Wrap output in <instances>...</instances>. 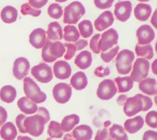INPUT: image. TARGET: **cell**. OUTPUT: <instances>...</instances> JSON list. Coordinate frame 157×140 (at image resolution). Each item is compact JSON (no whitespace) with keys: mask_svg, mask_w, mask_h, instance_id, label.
I'll return each instance as SVG.
<instances>
[{"mask_svg":"<svg viewBox=\"0 0 157 140\" xmlns=\"http://www.w3.org/2000/svg\"><path fill=\"white\" fill-rule=\"evenodd\" d=\"M123 106V112L125 115L132 117L142 111L149 110L153 106V102L150 97L139 93L132 97L128 98Z\"/></svg>","mask_w":157,"mask_h":140,"instance_id":"obj_1","label":"cell"},{"mask_svg":"<svg viewBox=\"0 0 157 140\" xmlns=\"http://www.w3.org/2000/svg\"><path fill=\"white\" fill-rule=\"evenodd\" d=\"M66 49L64 44L59 41L52 42L48 39L42 47V58L47 63H52L65 53Z\"/></svg>","mask_w":157,"mask_h":140,"instance_id":"obj_2","label":"cell"},{"mask_svg":"<svg viewBox=\"0 0 157 140\" xmlns=\"http://www.w3.org/2000/svg\"><path fill=\"white\" fill-rule=\"evenodd\" d=\"M23 91L28 99L35 103H41L47 99V95L41 91L38 85L29 77L23 79Z\"/></svg>","mask_w":157,"mask_h":140,"instance_id":"obj_3","label":"cell"},{"mask_svg":"<svg viewBox=\"0 0 157 140\" xmlns=\"http://www.w3.org/2000/svg\"><path fill=\"white\" fill-rule=\"evenodd\" d=\"M85 14V9L78 1H74L66 6L64 10L63 22L66 24H76Z\"/></svg>","mask_w":157,"mask_h":140,"instance_id":"obj_4","label":"cell"},{"mask_svg":"<svg viewBox=\"0 0 157 140\" xmlns=\"http://www.w3.org/2000/svg\"><path fill=\"white\" fill-rule=\"evenodd\" d=\"M45 122L44 118L39 114H35L29 117H26L24 120V127L29 134L37 137L41 135L45 128Z\"/></svg>","mask_w":157,"mask_h":140,"instance_id":"obj_5","label":"cell"},{"mask_svg":"<svg viewBox=\"0 0 157 140\" xmlns=\"http://www.w3.org/2000/svg\"><path fill=\"white\" fill-rule=\"evenodd\" d=\"M134 53L130 50L124 49L117 53L115 58V65L117 71L120 74H127L132 69Z\"/></svg>","mask_w":157,"mask_h":140,"instance_id":"obj_6","label":"cell"},{"mask_svg":"<svg viewBox=\"0 0 157 140\" xmlns=\"http://www.w3.org/2000/svg\"><path fill=\"white\" fill-rule=\"evenodd\" d=\"M150 63L144 58H138L135 61L130 77L134 82H140L148 74Z\"/></svg>","mask_w":157,"mask_h":140,"instance_id":"obj_7","label":"cell"},{"mask_svg":"<svg viewBox=\"0 0 157 140\" xmlns=\"http://www.w3.org/2000/svg\"><path fill=\"white\" fill-rule=\"evenodd\" d=\"M32 76L41 83H48L53 79V72L50 66L45 63H40L33 66L31 71Z\"/></svg>","mask_w":157,"mask_h":140,"instance_id":"obj_8","label":"cell"},{"mask_svg":"<svg viewBox=\"0 0 157 140\" xmlns=\"http://www.w3.org/2000/svg\"><path fill=\"white\" fill-rule=\"evenodd\" d=\"M117 92L115 83L111 79H105L98 85L96 95L102 100H109L112 98Z\"/></svg>","mask_w":157,"mask_h":140,"instance_id":"obj_9","label":"cell"},{"mask_svg":"<svg viewBox=\"0 0 157 140\" xmlns=\"http://www.w3.org/2000/svg\"><path fill=\"white\" fill-rule=\"evenodd\" d=\"M101 36L99 40V47L102 52H106L118 43V34L113 28L108 29Z\"/></svg>","mask_w":157,"mask_h":140,"instance_id":"obj_10","label":"cell"},{"mask_svg":"<svg viewBox=\"0 0 157 140\" xmlns=\"http://www.w3.org/2000/svg\"><path fill=\"white\" fill-rule=\"evenodd\" d=\"M53 96L55 101L59 104H64L69 101L72 95V88L64 82L56 84L53 88Z\"/></svg>","mask_w":157,"mask_h":140,"instance_id":"obj_11","label":"cell"},{"mask_svg":"<svg viewBox=\"0 0 157 140\" xmlns=\"http://www.w3.org/2000/svg\"><path fill=\"white\" fill-rule=\"evenodd\" d=\"M132 9V4L130 1H120L115 5L114 15L117 20L122 22H125L131 17Z\"/></svg>","mask_w":157,"mask_h":140,"instance_id":"obj_12","label":"cell"},{"mask_svg":"<svg viewBox=\"0 0 157 140\" xmlns=\"http://www.w3.org/2000/svg\"><path fill=\"white\" fill-rule=\"evenodd\" d=\"M29 69L30 64L26 58H18L13 62L12 69L13 76L18 80H21L28 75Z\"/></svg>","mask_w":157,"mask_h":140,"instance_id":"obj_13","label":"cell"},{"mask_svg":"<svg viewBox=\"0 0 157 140\" xmlns=\"http://www.w3.org/2000/svg\"><path fill=\"white\" fill-rule=\"evenodd\" d=\"M136 36L139 45H147L153 41L155 34L150 25H143L137 29Z\"/></svg>","mask_w":157,"mask_h":140,"instance_id":"obj_14","label":"cell"},{"mask_svg":"<svg viewBox=\"0 0 157 140\" xmlns=\"http://www.w3.org/2000/svg\"><path fill=\"white\" fill-rule=\"evenodd\" d=\"M54 76L59 79L64 80L68 79L72 72L70 64L63 60H59L55 62L53 65Z\"/></svg>","mask_w":157,"mask_h":140,"instance_id":"obj_15","label":"cell"},{"mask_svg":"<svg viewBox=\"0 0 157 140\" xmlns=\"http://www.w3.org/2000/svg\"><path fill=\"white\" fill-rule=\"evenodd\" d=\"M114 21L113 14L109 10H105L96 19L94 25L96 29L102 31L110 27Z\"/></svg>","mask_w":157,"mask_h":140,"instance_id":"obj_16","label":"cell"},{"mask_svg":"<svg viewBox=\"0 0 157 140\" xmlns=\"http://www.w3.org/2000/svg\"><path fill=\"white\" fill-rule=\"evenodd\" d=\"M46 32L42 28L34 29L29 34V41L36 49H41L46 42Z\"/></svg>","mask_w":157,"mask_h":140,"instance_id":"obj_17","label":"cell"},{"mask_svg":"<svg viewBox=\"0 0 157 140\" xmlns=\"http://www.w3.org/2000/svg\"><path fill=\"white\" fill-rule=\"evenodd\" d=\"M144 125V120L140 115L132 119H127L124 123V129L130 134H134L139 131Z\"/></svg>","mask_w":157,"mask_h":140,"instance_id":"obj_18","label":"cell"},{"mask_svg":"<svg viewBox=\"0 0 157 140\" xmlns=\"http://www.w3.org/2000/svg\"><path fill=\"white\" fill-rule=\"evenodd\" d=\"M72 134L75 140H90L92 138L93 130L87 125H80L72 130Z\"/></svg>","mask_w":157,"mask_h":140,"instance_id":"obj_19","label":"cell"},{"mask_svg":"<svg viewBox=\"0 0 157 140\" xmlns=\"http://www.w3.org/2000/svg\"><path fill=\"white\" fill-rule=\"evenodd\" d=\"M139 88L146 95H155L157 93L156 80L154 78H145L139 82Z\"/></svg>","mask_w":157,"mask_h":140,"instance_id":"obj_20","label":"cell"},{"mask_svg":"<svg viewBox=\"0 0 157 140\" xmlns=\"http://www.w3.org/2000/svg\"><path fill=\"white\" fill-rule=\"evenodd\" d=\"M152 12L151 6L144 3H139L134 9V16L136 19L140 21H147L150 17Z\"/></svg>","mask_w":157,"mask_h":140,"instance_id":"obj_21","label":"cell"},{"mask_svg":"<svg viewBox=\"0 0 157 140\" xmlns=\"http://www.w3.org/2000/svg\"><path fill=\"white\" fill-rule=\"evenodd\" d=\"M92 61L93 58L91 52L88 50H83L77 55L74 63L80 69H86L91 66Z\"/></svg>","mask_w":157,"mask_h":140,"instance_id":"obj_22","label":"cell"},{"mask_svg":"<svg viewBox=\"0 0 157 140\" xmlns=\"http://www.w3.org/2000/svg\"><path fill=\"white\" fill-rule=\"evenodd\" d=\"M46 34L47 39L50 41L61 40L63 36L61 26L57 21H53L48 24Z\"/></svg>","mask_w":157,"mask_h":140,"instance_id":"obj_23","label":"cell"},{"mask_svg":"<svg viewBox=\"0 0 157 140\" xmlns=\"http://www.w3.org/2000/svg\"><path fill=\"white\" fill-rule=\"evenodd\" d=\"M71 86L77 90H82L86 88L88 85V79L86 74L82 71L75 73L70 80Z\"/></svg>","mask_w":157,"mask_h":140,"instance_id":"obj_24","label":"cell"},{"mask_svg":"<svg viewBox=\"0 0 157 140\" xmlns=\"http://www.w3.org/2000/svg\"><path fill=\"white\" fill-rule=\"evenodd\" d=\"M17 106L20 110L26 114H34L37 110L36 103L31 101L26 96H23L18 100Z\"/></svg>","mask_w":157,"mask_h":140,"instance_id":"obj_25","label":"cell"},{"mask_svg":"<svg viewBox=\"0 0 157 140\" xmlns=\"http://www.w3.org/2000/svg\"><path fill=\"white\" fill-rule=\"evenodd\" d=\"M0 136L4 140H14L17 136V130L15 125L11 122L3 124L0 130Z\"/></svg>","mask_w":157,"mask_h":140,"instance_id":"obj_26","label":"cell"},{"mask_svg":"<svg viewBox=\"0 0 157 140\" xmlns=\"http://www.w3.org/2000/svg\"><path fill=\"white\" fill-rule=\"evenodd\" d=\"M18 17V11L13 6H7L4 7L1 12V18L3 22L10 24L15 22Z\"/></svg>","mask_w":157,"mask_h":140,"instance_id":"obj_27","label":"cell"},{"mask_svg":"<svg viewBox=\"0 0 157 140\" xmlns=\"http://www.w3.org/2000/svg\"><path fill=\"white\" fill-rule=\"evenodd\" d=\"M17 96V91L15 88L10 85L3 86L0 90L1 99L6 103H12Z\"/></svg>","mask_w":157,"mask_h":140,"instance_id":"obj_28","label":"cell"},{"mask_svg":"<svg viewBox=\"0 0 157 140\" xmlns=\"http://www.w3.org/2000/svg\"><path fill=\"white\" fill-rule=\"evenodd\" d=\"M80 117L77 114H71L63 118L60 124L61 128L64 132H68L73 130L74 127L78 124Z\"/></svg>","mask_w":157,"mask_h":140,"instance_id":"obj_29","label":"cell"},{"mask_svg":"<svg viewBox=\"0 0 157 140\" xmlns=\"http://www.w3.org/2000/svg\"><path fill=\"white\" fill-rule=\"evenodd\" d=\"M115 82L117 86V91L119 93H124L129 91L134 85L133 80L130 77H117L115 79Z\"/></svg>","mask_w":157,"mask_h":140,"instance_id":"obj_30","label":"cell"},{"mask_svg":"<svg viewBox=\"0 0 157 140\" xmlns=\"http://www.w3.org/2000/svg\"><path fill=\"white\" fill-rule=\"evenodd\" d=\"M109 134L113 140H128V134L124 128L118 124H113L109 130Z\"/></svg>","mask_w":157,"mask_h":140,"instance_id":"obj_31","label":"cell"},{"mask_svg":"<svg viewBox=\"0 0 157 140\" xmlns=\"http://www.w3.org/2000/svg\"><path fill=\"white\" fill-rule=\"evenodd\" d=\"M63 37H64L66 41L75 42L78 40L80 33L75 26L69 25L64 28V35Z\"/></svg>","mask_w":157,"mask_h":140,"instance_id":"obj_32","label":"cell"},{"mask_svg":"<svg viewBox=\"0 0 157 140\" xmlns=\"http://www.w3.org/2000/svg\"><path fill=\"white\" fill-rule=\"evenodd\" d=\"M135 52L138 56H141L146 60H150L153 57V49L150 44L139 45L137 44Z\"/></svg>","mask_w":157,"mask_h":140,"instance_id":"obj_33","label":"cell"},{"mask_svg":"<svg viewBox=\"0 0 157 140\" xmlns=\"http://www.w3.org/2000/svg\"><path fill=\"white\" fill-rule=\"evenodd\" d=\"M78 28L81 36L84 38L90 37L93 33V26L89 20H84L80 22L78 25Z\"/></svg>","mask_w":157,"mask_h":140,"instance_id":"obj_34","label":"cell"},{"mask_svg":"<svg viewBox=\"0 0 157 140\" xmlns=\"http://www.w3.org/2000/svg\"><path fill=\"white\" fill-rule=\"evenodd\" d=\"M47 133L50 138H61L63 135V131L60 123L56 121H51L47 128Z\"/></svg>","mask_w":157,"mask_h":140,"instance_id":"obj_35","label":"cell"},{"mask_svg":"<svg viewBox=\"0 0 157 140\" xmlns=\"http://www.w3.org/2000/svg\"><path fill=\"white\" fill-rule=\"evenodd\" d=\"M48 15L54 19H59L61 17L63 14L62 7L58 3L51 4L47 9Z\"/></svg>","mask_w":157,"mask_h":140,"instance_id":"obj_36","label":"cell"},{"mask_svg":"<svg viewBox=\"0 0 157 140\" xmlns=\"http://www.w3.org/2000/svg\"><path fill=\"white\" fill-rule=\"evenodd\" d=\"M21 13L23 15H30L33 17H38L41 14V10H37L35 9L34 8H33L28 3L26 2L23 4L21 6V9H20Z\"/></svg>","mask_w":157,"mask_h":140,"instance_id":"obj_37","label":"cell"},{"mask_svg":"<svg viewBox=\"0 0 157 140\" xmlns=\"http://www.w3.org/2000/svg\"><path fill=\"white\" fill-rule=\"evenodd\" d=\"M118 50L119 46L116 45L113 48H111L108 52H102L101 53V57L104 62L109 63L111 61L113 58L117 55Z\"/></svg>","mask_w":157,"mask_h":140,"instance_id":"obj_38","label":"cell"},{"mask_svg":"<svg viewBox=\"0 0 157 140\" xmlns=\"http://www.w3.org/2000/svg\"><path fill=\"white\" fill-rule=\"evenodd\" d=\"M157 112L155 111H151L147 113L145 117V122L152 128H157Z\"/></svg>","mask_w":157,"mask_h":140,"instance_id":"obj_39","label":"cell"},{"mask_svg":"<svg viewBox=\"0 0 157 140\" xmlns=\"http://www.w3.org/2000/svg\"><path fill=\"white\" fill-rule=\"evenodd\" d=\"M100 37V34H96L92 37L90 42V47L91 50L95 53H99L101 52L99 47V40Z\"/></svg>","mask_w":157,"mask_h":140,"instance_id":"obj_40","label":"cell"},{"mask_svg":"<svg viewBox=\"0 0 157 140\" xmlns=\"http://www.w3.org/2000/svg\"><path fill=\"white\" fill-rule=\"evenodd\" d=\"M94 140H113L110 137L107 128L105 127L101 130H99L95 136Z\"/></svg>","mask_w":157,"mask_h":140,"instance_id":"obj_41","label":"cell"},{"mask_svg":"<svg viewBox=\"0 0 157 140\" xmlns=\"http://www.w3.org/2000/svg\"><path fill=\"white\" fill-rule=\"evenodd\" d=\"M64 45L66 49L64 58L67 60H71L72 57L74 56L76 52V49L75 45L72 44H69V43H65Z\"/></svg>","mask_w":157,"mask_h":140,"instance_id":"obj_42","label":"cell"},{"mask_svg":"<svg viewBox=\"0 0 157 140\" xmlns=\"http://www.w3.org/2000/svg\"><path fill=\"white\" fill-rule=\"evenodd\" d=\"M94 74L99 77H104L105 76H109L110 73V70L109 66H99L95 68L94 71Z\"/></svg>","mask_w":157,"mask_h":140,"instance_id":"obj_43","label":"cell"},{"mask_svg":"<svg viewBox=\"0 0 157 140\" xmlns=\"http://www.w3.org/2000/svg\"><path fill=\"white\" fill-rule=\"evenodd\" d=\"M114 0H94V3L96 7L100 9H106L110 8Z\"/></svg>","mask_w":157,"mask_h":140,"instance_id":"obj_44","label":"cell"},{"mask_svg":"<svg viewBox=\"0 0 157 140\" xmlns=\"http://www.w3.org/2000/svg\"><path fill=\"white\" fill-rule=\"evenodd\" d=\"M25 118H26V115L22 114H20L17 116L15 119V122H16L17 128L20 131V132L21 133H26V131L25 129L24 125H23Z\"/></svg>","mask_w":157,"mask_h":140,"instance_id":"obj_45","label":"cell"},{"mask_svg":"<svg viewBox=\"0 0 157 140\" xmlns=\"http://www.w3.org/2000/svg\"><path fill=\"white\" fill-rule=\"evenodd\" d=\"M36 112H37L36 114H39V115H40L41 116H42L44 118V119L47 123L50 120V113L46 108H45L44 107H39V108H37V110Z\"/></svg>","mask_w":157,"mask_h":140,"instance_id":"obj_46","label":"cell"},{"mask_svg":"<svg viewBox=\"0 0 157 140\" xmlns=\"http://www.w3.org/2000/svg\"><path fill=\"white\" fill-rule=\"evenodd\" d=\"M48 2V0H29V4L36 9H40L44 7Z\"/></svg>","mask_w":157,"mask_h":140,"instance_id":"obj_47","label":"cell"},{"mask_svg":"<svg viewBox=\"0 0 157 140\" xmlns=\"http://www.w3.org/2000/svg\"><path fill=\"white\" fill-rule=\"evenodd\" d=\"M142 140H157V132L153 130L146 131L144 133Z\"/></svg>","mask_w":157,"mask_h":140,"instance_id":"obj_48","label":"cell"},{"mask_svg":"<svg viewBox=\"0 0 157 140\" xmlns=\"http://www.w3.org/2000/svg\"><path fill=\"white\" fill-rule=\"evenodd\" d=\"M88 42L85 39H79L75 42V47L77 50H80L88 45Z\"/></svg>","mask_w":157,"mask_h":140,"instance_id":"obj_49","label":"cell"},{"mask_svg":"<svg viewBox=\"0 0 157 140\" xmlns=\"http://www.w3.org/2000/svg\"><path fill=\"white\" fill-rule=\"evenodd\" d=\"M7 119V112L6 110L0 106V126L2 125Z\"/></svg>","mask_w":157,"mask_h":140,"instance_id":"obj_50","label":"cell"},{"mask_svg":"<svg viewBox=\"0 0 157 140\" xmlns=\"http://www.w3.org/2000/svg\"><path fill=\"white\" fill-rule=\"evenodd\" d=\"M127 98H128V97L126 95H120L117 98V103L120 106H123L124 103L126 102Z\"/></svg>","mask_w":157,"mask_h":140,"instance_id":"obj_51","label":"cell"},{"mask_svg":"<svg viewBox=\"0 0 157 140\" xmlns=\"http://www.w3.org/2000/svg\"><path fill=\"white\" fill-rule=\"evenodd\" d=\"M63 140H75L73 137L72 133H67L64 136Z\"/></svg>","mask_w":157,"mask_h":140,"instance_id":"obj_52","label":"cell"},{"mask_svg":"<svg viewBox=\"0 0 157 140\" xmlns=\"http://www.w3.org/2000/svg\"><path fill=\"white\" fill-rule=\"evenodd\" d=\"M156 61L157 60H155L153 63H152V65H151V69H152V71L155 74H156Z\"/></svg>","mask_w":157,"mask_h":140,"instance_id":"obj_53","label":"cell"},{"mask_svg":"<svg viewBox=\"0 0 157 140\" xmlns=\"http://www.w3.org/2000/svg\"><path fill=\"white\" fill-rule=\"evenodd\" d=\"M17 140H33L31 138L26 136H19L17 137Z\"/></svg>","mask_w":157,"mask_h":140,"instance_id":"obj_54","label":"cell"},{"mask_svg":"<svg viewBox=\"0 0 157 140\" xmlns=\"http://www.w3.org/2000/svg\"><path fill=\"white\" fill-rule=\"evenodd\" d=\"M156 10L155 11L153 17H151V23L153 24V25L156 28Z\"/></svg>","mask_w":157,"mask_h":140,"instance_id":"obj_55","label":"cell"},{"mask_svg":"<svg viewBox=\"0 0 157 140\" xmlns=\"http://www.w3.org/2000/svg\"><path fill=\"white\" fill-rule=\"evenodd\" d=\"M104 126L105 127H109L110 125H111V122L109 121V120H107L105 121L104 123Z\"/></svg>","mask_w":157,"mask_h":140,"instance_id":"obj_56","label":"cell"},{"mask_svg":"<svg viewBox=\"0 0 157 140\" xmlns=\"http://www.w3.org/2000/svg\"><path fill=\"white\" fill-rule=\"evenodd\" d=\"M55 1L58 2H64L67 1V0H55Z\"/></svg>","mask_w":157,"mask_h":140,"instance_id":"obj_57","label":"cell"},{"mask_svg":"<svg viewBox=\"0 0 157 140\" xmlns=\"http://www.w3.org/2000/svg\"><path fill=\"white\" fill-rule=\"evenodd\" d=\"M137 1L140 2H147V1H149L150 0H137Z\"/></svg>","mask_w":157,"mask_h":140,"instance_id":"obj_58","label":"cell"},{"mask_svg":"<svg viewBox=\"0 0 157 140\" xmlns=\"http://www.w3.org/2000/svg\"><path fill=\"white\" fill-rule=\"evenodd\" d=\"M46 140H52V139H51V138H47Z\"/></svg>","mask_w":157,"mask_h":140,"instance_id":"obj_59","label":"cell"}]
</instances>
